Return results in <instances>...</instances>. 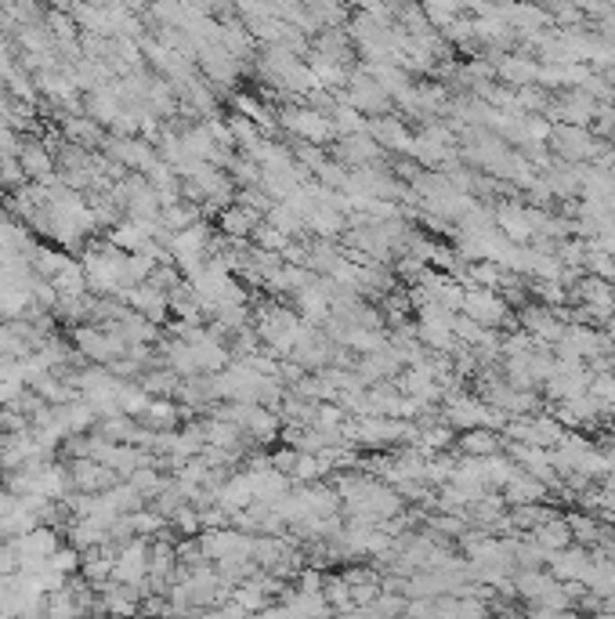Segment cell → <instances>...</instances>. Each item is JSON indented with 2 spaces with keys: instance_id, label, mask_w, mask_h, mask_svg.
I'll return each mask as SVG.
<instances>
[{
  "instance_id": "obj_1",
  "label": "cell",
  "mask_w": 615,
  "mask_h": 619,
  "mask_svg": "<svg viewBox=\"0 0 615 619\" xmlns=\"http://www.w3.org/2000/svg\"><path fill=\"white\" fill-rule=\"evenodd\" d=\"M460 315L474 319L485 330H492V326H514V315H511V308L504 305V297L496 290L463 287V308H460Z\"/></svg>"
},
{
  "instance_id": "obj_2",
  "label": "cell",
  "mask_w": 615,
  "mask_h": 619,
  "mask_svg": "<svg viewBox=\"0 0 615 619\" xmlns=\"http://www.w3.org/2000/svg\"><path fill=\"white\" fill-rule=\"evenodd\" d=\"M550 142H554L558 156H565L572 164H579V160H597L601 164V156H604V146L590 131H583V128H565V123H561V128L550 131Z\"/></svg>"
},
{
  "instance_id": "obj_3",
  "label": "cell",
  "mask_w": 615,
  "mask_h": 619,
  "mask_svg": "<svg viewBox=\"0 0 615 619\" xmlns=\"http://www.w3.org/2000/svg\"><path fill=\"white\" fill-rule=\"evenodd\" d=\"M283 128L294 131L297 138H304L308 146H319V142L337 138L333 119L322 116V112H315V109H286V112H283Z\"/></svg>"
},
{
  "instance_id": "obj_4",
  "label": "cell",
  "mask_w": 615,
  "mask_h": 619,
  "mask_svg": "<svg viewBox=\"0 0 615 619\" xmlns=\"http://www.w3.org/2000/svg\"><path fill=\"white\" fill-rule=\"evenodd\" d=\"M105 149L119 167H127L135 174H149L156 167V153L145 138H116L112 135V138H105Z\"/></svg>"
},
{
  "instance_id": "obj_5",
  "label": "cell",
  "mask_w": 615,
  "mask_h": 619,
  "mask_svg": "<svg viewBox=\"0 0 615 619\" xmlns=\"http://www.w3.org/2000/svg\"><path fill=\"white\" fill-rule=\"evenodd\" d=\"M344 105H351V109H358V112H384L388 109V94L377 87V80L373 76H351L347 80V91H344Z\"/></svg>"
},
{
  "instance_id": "obj_6",
  "label": "cell",
  "mask_w": 615,
  "mask_h": 619,
  "mask_svg": "<svg viewBox=\"0 0 615 619\" xmlns=\"http://www.w3.org/2000/svg\"><path fill=\"white\" fill-rule=\"evenodd\" d=\"M217 225H221V232H224V239L242 243L246 235H254V228L261 225V214H258V210H250V207H242V203H232V207H224V210H221Z\"/></svg>"
},
{
  "instance_id": "obj_7",
  "label": "cell",
  "mask_w": 615,
  "mask_h": 619,
  "mask_svg": "<svg viewBox=\"0 0 615 619\" xmlns=\"http://www.w3.org/2000/svg\"><path fill=\"white\" fill-rule=\"evenodd\" d=\"M381 146L369 138V131L365 135H355V138H340V146H337V156L340 160H347V164H355V171H362V167H369L373 160H381Z\"/></svg>"
},
{
  "instance_id": "obj_8",
  "label": "cell",
  "mask_w": 615,
  "mask_h": 619,
  "mask_svg": "<svg viewBox=\"0 0 615 619\" xmlns=\"http://www.w3.org/2000/svg\"><path fill=\"white\" fill-rule=\"evenodd\" d=\"M543 497H547V485L536 482V478H529V474H514V478L504 485V500H507L511 508H532V504H540Z\"/></svg>"
},
{
  "instance_id": "obj_9",
  "label": "cell",
  "mask_w": 615,
  "mask_h": 619,
  "mask_svg": "<svg viewBox=\"0 0 615 619\" xmlns=\"http://www.w3.org/2000/svg\"><path fill=\"white\" fill-rule=\"evenodd\" d=\"M51 287H55V294H58V301H76V297H87L91 290H87V272H83V261H66V269L51 279Z\"/></svg>"
},
{
  "instance_id": "obj_10",
  "label": "cell",
  "mask_w": 615,
  "mask_h": 619,
  "mask_svg": "<svg viewBox=\"0 0 615 619\" xmlns=\"http://www.w3.org/2000/svg\"><path fill=\"white\" fill-rule=\"evenodd\" d=\"M369 138H373L381 149L391 146V149H406V153H409V146H413V138L406 135V128H402L395 116H377V119H369Z\"/></svg>"
},
{
  "instance_id": "obj_11",
  "label": "cell",
  "mask_w": 615,
  "mask_h": 619,
  "mask_svg": "<svg viewBox=\"0 0 615 619\" xmlns=\"http://www.w3.org/2000/svg\"><path fill=\"white\" fill-rule=\"evenodd\" d=\"M181 420V410L171 402V399H153L149 402V410H145V417H142V424L149 428V431H174V424Z\"/></svg>"
},
{
  "instance_id": "obj_12",
  "label": "cell",
  "mask_w": 615,
  "mask_h": 619,
  "mask_svg": "<svg viewBox=\"0 0 615 619\" xmlns=\"http://www.w3.org/2000/svg\"><path fill=\"white\" fill-rule=\"evenodd\" d=\"M550 565H554V572L561 576V579H583L586 576V569H590V558L583 554V551H558V554H550Z\"/></svg>"
},
{
  "instance_id": "obj_13",
  "label": "cell",
  "mask_w": 615,
  "mask_h": 619,
  "mask_svg": "<svg viewBox=\"0 0 615 619\" xmlns=\"http://www.w3.org/2000/svg\"><path fill=\"white\" fill-rule=\"evenodd\" d=\"M329 119H333V128H337L340 138H355V135H365L369 131V119L358 109H351V105H337Z\"/></svg>"
},
{
  "instance_id": "obj_14",
  "label": "cell",
  "mask_w": 615,
  "mask_h": 619,
  "mask_svg": "<svg viewBox=\"0 0 615 619\" xmlns=\"http://www.w3.org/2000/svg\"><path fill=\"white\" fill-rule=\"evenodd\" d=\"M460 449L467 453V456H496L500 453V438L492 435L488 428H478V431H467L463 438H460Z\"/></svg>"
},
{
  "instance_id": "obj_15",
  "label": "cell",
  "mask_w": 615,
  "mask_h": 619,
  "mask_svg": "<svg viewBox=\"0 0 615 619\" xmlns=\"http://www.w3.org/2000/svg\"><path fill=\"white\" fill-rule=\"evenodd\" d=\"M149 402H153V395H145L138 385H123V388H119V399H116L119 413L131 417V420H142L145 410H149Z\"/></svg>"
},
{
  "instance_id": "obj_16",
  "label": "cell",
  "mask_w": 615,
  "mask_h": 619,
  "mask_svg": "<svg viewBox=\"0 0 615 619\" xmlns=\"http://www.w3.org/2000/svg\"><path fill=\"white\" fill-rule=\"evenodd\" d=\"M178 374H171V369H156V374H142V381H138V388L145 392V395H153V399H171L174 392H178Z\"/></svg>"
},
{
  "instance_id": "obj_17",
  "label": "cell",
  "mask_w": 615,
  "mask_h": 619,
  "mask_svg": "<svg viewBox=\"0 0 615 619\" xmlns=\"http://www.w3.org/2000/svg\"><path fill=\"white\" fill-rule=\"evenodd\" d=\"M500 73L511 80V87H529L532 80H540V66L532 58H507L500 62Z\"/></svg>"
},
{
  "instance_id": "obj_18",
  "label": "cell",
  "mask_w": 615,
  "mask_h": 619,
  "mask_svg": "<svg viewBox=\"0 0 615 619\" xmlns=\"http://www.w3.org/2000/svg\"><path fill=\"white\" fill-rule=\"evenodd\" d=\"M312 232H319V235H337L340 228H344V217H340V210L337 207H315L312 214H308V221H304Z\"/></svg>"
},
{
  "instance_id": "obj_19",
  "label": "cell",
  "mask_w": 615,
  "mask_h": 619,
  "mask_svg": "<svg viewBox=\"0 0 615 619\" xmlns=\"http://www.w3.org/2000/svg\"><path fill=\"white\" fill-rule=\"evenodd\" d=\"M254 243H258V251H265V254H286L290 235H283L279 228H272L268 221H261V225L254 228Z\"/></svg>"
},
{
  "instance_id": "obj_20",
  "label": "cell",
  "mask_w": 615,
  "mask_h": 619,
  "mask_svg": "<svg viewBox=\"0 0 615 619\" xmlns=\"http://www.w3.org/2000/svg\"><path fill=\"white\" fill-rule=\"evenodd\" d=\"M80 562H83V558H80V551H76V547H69V544H62V547L48 558V565H51L58 576H66V579L80 572Z\"/></svg>"
},
{
  "instance_id": "obj_21",
  "label": "cell",
  "mask_w": 615,
  "mask_h": 619,
  "mask_svg": "<svg viewBox=\"0 0 615 619\" xmlns=\"http://www.w3.org/2000/svg\"><path fill=\"white\" fill-rule=\"evenodd\" d=\"M22 395H26V385L22 381H0V410H12Z\"/></svg>"
},
{
  "instance_id": "obj_22",
  "label": "cell",
  "mask_w": 615,
  "mask_h": 619,
  "mask_svg": "<svg viewBox=\"0 0 615 619\" xmlns=\"http://www.w3.org/2000/svg\"><path fill=\"white\" fill-rule=\"evenodd\" d=\"M15 511H19V497H15V492H8V489H0V522L12 518Z\"/></svg>"
},
{
  "instance_id": "obj_23",
  "label": "cell",
  "mask_w": 615,
  "mask_h": 619,
  "mask_svg": "<svg viewBox=\"0 0 615 619\" xmlns=\"http://www.w3.org/2000/svg\"><path fill=\"white\" fill-rule=\"evenodd\" d=\"M529 615H532V619H575L568 608H543V605H536Z\"/></svg>"
},
{
  "instance_id": "obj_24",
  "label": "cell",
  "mask_w": 615,
  "mask_h": 619,
  "mask_svg": "<svg viewBox=\"0 0 615 619\" xmlns=\"http://www.w3.org/2000/svg\"><path fill=\"white\" fill-rule=\"evenodd\" d=\"M246 619H265V615H261V612H254V615H246Z\"/></svg>"
}]
</instances>
